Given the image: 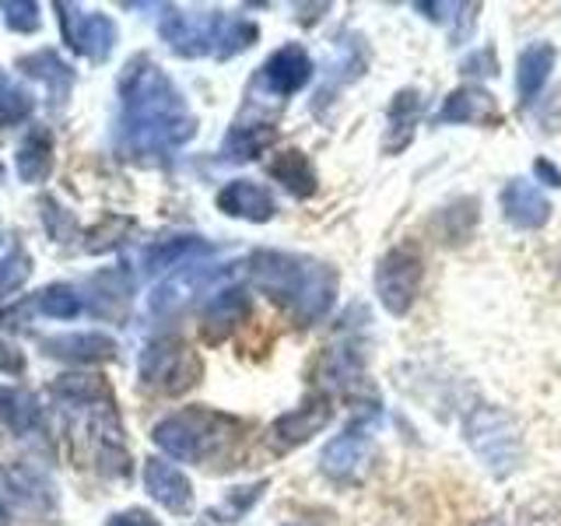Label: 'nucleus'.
Here are the masks:
<instances>
[{
  "label": "nucleus",
  "instance_id": "7c9ffc66",
  "mask_svg": "<svg viewBox=\"0 0 561 526\" xmlns=\"http://www.w3.org/2000/svg\"><path fill=\"white\" fill-rule=\"evenodd\" d=\"M28 271H32V260L22 250H14L4 263H0V291L18 288L28 277Z\"/></svg>",
  "mask_w": 561,
  "mask_h": 526
},
{
  "label": "nucleus",
  "instance_id": "423d86ee",
  "mask_svg": "<svg viewBox=\"0 0 561 526\" xmlns=\"http://www.w3.org/2000/svg\"><path fill=\"white\" fill-rule=\"evenodd\" d=\"M204 365L197 351L175 338H158L140 351V382L162 393H186L201 382Z\"/></svg>",
  "mask_w": 561,
  "mask_h": 526
},
{
  "label": "nucleus",
  "instance_id": "20e7f679",
  "mask_svg": "<svg viewBox=\"0 0 561 526\" xmlns=\"http://www.w3.org/2000/svg\"><path fill=\"white\" fill-rule=\"evenodd\" d=\"M463 438L473 449V456L495 473V478H508L523 464V432L516 418L495 408V403H478L463 418Z\"/></svg>",
  "mask_w": 561,
  "mask_h": 526
},
{
  "label": "nucleus",
  "instance_id": "a211bd4d",
  "mask_svg": "<svg viewBox=\"0 0 561 526\" xmlns=\"http://www.w3.org/2000/svg\"><path fill=\"white\" fill-rule=\"evenodd\" d=\"M554 60H558V53L551 43H530L519 53V60H516V95H519V102H534L543 92V84H548L551 70H554Z\"/></svg>",
  "mask_w": 561,
  "mask_h": 526
},
{
  "label": "nucleus",
  "instance_id": "a878e982",
  "mask_svg": "<svg viewBox=\"0 0 561 526\" xmlns=\"http://www.w3.org/2000/svg\"><path fill=\"white\" fill-rule=\"evenodd\" d=\"M473 225H478V201L463 197V201H456V204L438 210L435 232L443 242H467L470 232H473Z\"/></svg>",
  "mask_w": 561,
  "mask_h": 526
},
{
  "label": "nucleus",
  "instance_id": "72a5a7b5",
  "mask_svg": "<svg viewBox=\"0 0 561 526\" xmlns=\"http://www.w3.org/2000/svg\"><path fill=\"white\" fill-rule=\"evenodd\" d=\"M534 172H537V180H548V186H561V172L548 162V158H537Z\"/></svg>",
  "mask_w": 561,
  "mask_h": 526
},
{
  "label": "nucleus",
  "instance_id": "6e6552de",
  "mask_svg": "<svg viewBox=\"0 0 561 526\" xmlns=\"http://www.w3.org/2000/svg\"><path fill=\"white\" fill-rule=\"evenodd\" d=\"M225 18L218 11H169L162 22V39L180 53V57H204V53H215L218 57V43H221V28Z\"/></svg>",
  "mask_w": 561,
  "mask_h": 526
},
{
  "label": "nucleus",
  "instance_id": "f8f14e48",
  "mask_svg": "<svg viewBox=\"0 0 561 526\" xmlns=\"http://www.w3.org/2000/svg\"><path fill=\"white\" fill-rule=\"evenodd\" d=\"M60 11H64L60 14L64 39L75 46L78 53H84V57H92V60H102L105 53L113 49V43H116V25L105 14H95V11L81 14L78 8H70V4H64Z\"/></svg>",
  "mask_w": 561,
  "mask_h": 526
},
{
  "label": "nucleus",
  "instance_id": "e433bc0d",
  "mask_svg": "<svg viewBox=\"0 0 561 526\" xmlns=\"http://www.w3.org/2000/svg\"><path fill=\"white\" fill-rule=\"evenodd\" d=\"M0 175H4V169H0Z\"/></svg>",
  "mask_w": 561,
  "mask_h": 526
},
{
  "label": "nucleus",
  "instance_id": "9b49d317",
  "mask_svg": "<svg viewBox=\"0 0 561 526\" xmlns=\"http://www.w3.org/2000/svg\"><path fill=\"white\" fill-rule=\"evenodd\" d=\"M330 418H333L330 400L327 397H316V400H306L302 408L280 414L274 425H271L267 438H271L274 449L285 453V449H295V446L309 443L316 432H323L330 425Z\"/></svg>",
  "mask_w": 561,
  "mask_h": 526
},
{
  "label": "nucleus",
  "instance_id": "cd10ccee",
  "mask_svg": "<svg viewBox=\"0 0 561 526\" xmlns=\"http://www.w3.org/2000/svg\"><path fill=\"white\" fill-rule=\"evenodd\" d=\"M0 421L11 428H32L39 425V408H35V400L22 390H8V386H0Z\"/></svg>",
  "mask_w": 561,
  "mask_h": 526
},
{
  "label": "nucleus",
  "instance_id": "39448f33",
  "mask_svg": "<svg viewBox=\"0 0 561 526\" xmlns=\"http://www.w3.org/2000/svg\"><path fill=\"white\" fill-rule=\"evenodd\" d=\"M421 281H425V256L414 242L393 245L376 263V298L390 316H408L421 295Z\"/></svg>",
  "mask_w": 561,
  "mask_h": 526
},
{
  "label": "nucleus",
  "instance_id": "412c9836",
  "mask_svg": "<svg viewBox=\"0 0 561 526\" xmlns=\"http://www.w3.org/2000/svg\"><path fill=\"white\" fill-rule=\"evenodd\" d=\"M49 355H60L67 362H110L116 355V341L105 333H67V338L46 341Z\"/></svg>",
  "mask_w": 561,
  "mask_h": 526
},
{
  "label": "nucleus",
  "instance_id": "9d476101",
  "mask_svg": "<svg viewBox=\"0 0 561 526\" xmlns=\"http://www.w3.org/2000/svg\"><path fill=\"white\" fill-rule=\"evenodd\" d=\"M368 460H373V438H368L362 425H351L323 446L320 470L333 481H358Z\"/></svg>",
  "mask_w": 561,
  "mask_h": 526
},
{
  "label": "nucleus",
  "instance_id": "bb28decb",
  "mask_svg": "<svg viewBox=\"0 0 561 526\" xmlns=\"http://www.w3.org/2000/svg\"><path fill=\"white\" fill-rule=\"evenodd\" d=\"M53 137L49 130H35L25 145H22V158H18V169H22V180L28 183H39L49 175V165H53Z\"/></svg>",
  "mask_w": 561,
  "mask_h": 526
},
{
  "label": "nucleus",
  "instance_id": "4be33fe9",
  "mask_svg": "<svg viewBox=\"0 0 561 526\" xmlns=\"http://www.w3.org/2000/svg\"><path fill=\"white\" fill-rule=\"evenodd\" d=\"M201 253H210V245L204 239H197V236L162 239L145 253V271L158 274V271H169V267H190V260L201 256Z\"/></svg>",
  "mask_w": 561,
  "mask_h": 526
},
{
  "label": "nucleus",
  "instance_id": "1a4fd4ad",
  "mask_svg": "<svg viewBox=\"0 0 561 526\" xmlns=\"http://www.w3.org/2000/svg\"><path fill=\"white\" fill-rule=\"evenodd\" d=\"M309 78H312V57L306 53V46L288 43V46L274 49L267 64L260 67L256 84L263 88L267 99H288L298 92V88H306Z\"/></svg>",
  "mask_w": 561,
  "mask_h": 526
},
{
  "label": "nucleus",
  "instance_id": "f3484780",
  "mask_svg": "<svg viewBox=\"0 0 561 526\" xmlns=\"http://www.w3.org/2000/svg\"><path fill=\"white\" fill-rule=\"evenodd\" d=\"M362 379H365V362H362V347L355 341H341V344L327 347V355L320 358V382L323 386L351 393Z\"/></svg>",
  "mask_w": 561,
  "mask_h": 526
},
{
  "label": "nucleus",
  "instance_id": "2f4dec72",
  "mask_svg": "<svg viewBox=\"0 0 561 526\" xmlns=\"http://www.w3.org/2000/svg\"><path fill=\"white\" fill-rule=\"evenodd\" d=\"M463 75H499L495 53H491V49H478L473 57L463 60Z\"/></svg>",
  "mask_w": 561,
  "mask_h": 526
},
{
  "label": "nucleus",
  "instance_id": "0eeeda50",
  "mask_svg": "<svg viewBox=\"0 0 561 526\" xmlns=\"http://www.w3.org/2000/svg\"><path fill=\"white\" fill-rule=\"evenodd\" d=\"M232 267H204V263H197V267H186L180 274H172L169 281H162L151 298H148V309L154 316H162V320H169V316H180L183 309L197 306V302H210L218 291H225L221 285L225 281H232Z\"/></svg>",
  "mask_w": 561,
  "mask_h": 526
},
{
  "label": "nucleus",
  "instance_id": "4468645a",
  "mask_svg": "<svg viewBox=\"0 0 561 526\" xmlns=\"http://www.w3.org/2000/svg\"><path fill=\"white\" fill-rule=\"evenodd\" d=\"M218 207L228 218H242V221H256V225L271 221L277 215L274 193L263 183H253V180H232L228 186H221Z\"/></svg>",
  "mask_w": 561,
  "mask_h": 526
},
{
  "label": "nucleus",
  "instance_id": "7ed1b4c3",
  "mask_svg": "<svg viewBox=\"0 0 561 526\" xmlns=\"http://www.w3.org/2000/svg\"><path fill=\"white\" fill-rule=\"evenodd\" d=\"M236 432H239L236 418L207 411V408H186V411L169 414L165 421H158L154 443L180 464H204L232 446Z\"/></svg>",
  "mask_w": 561,
  "mask_h": 526
},
{
  "label": "nucleus",
  "instance_id": "5701e85b",
  "mask_svg": "<svg viewBox=\"0 0 561 526\" xmlns=\"http://www.w3.org/2000/svg\"><path fill=\"white\" fill-rule=\"evenodd\" d=\"M365 64H368V60H365V49H362L358 39H355V43H347V46H341V49H337V57L330 60L327 75H323L320 102H333V95H337L344 84H351L355 78H362Z\"/></svg>",
  "mask_w": 561,
  "mask_h": 526
},
{
  "label": "nucleus",
  "instance_id": "393cba45",
  "mask_svg": "<svg viewBox=\"0 0 561 526\" xmlns=\"http://www.w3.org/2000/svg\"><path fill=\"white\" fill-rule=\"evenodd\" d=\"M277 140V130L271 123H253V127H232L225 140V158H236V162H250V158L263 155Z\"/></svg>",
  "mask_w": 561,
  "mask_h": 526
},
{
  "label": "nucleus",
  "instance_id": "f704fd0d",
  "mask_svg": "<svg viewBox=\"0 0 561 526\" xmlns=\"http://www.w3.org/2000/svg\"><path fill=\"white\" fill-rule=\"evenodd\" d=\"M0 368H4V373H22V358H18V351L8 347L4 341H0Z\"/></svg>",
  "mask_w": 561,
  "mask_h": 526
},
{
  "label": "nucleus",
  "instance_id": "2eb2a0df",
  "mask_svg": "<svg viewBox=\"0 0 561 526\" xmlns=\"http://www.w3.org/2000/svg\"><path fill=\"white\" fill-rule=\"evenodd\" d=\"M145 484L151 491V499L158 505H165L169 513H190L193 484H190V478L180 467H172L169 460H158V456H151V460L145 464Z\"/></svg>",
  "mask_w": 561,
  "mask_h": 526
},
{
  "label": "nucleus",
  "instance_id": "473e14b6",
  "mask_svg": "<svg viewBox=\"0 0 561 526\" xmlns=\"http://www.w3.org/2000/svg\"><path fill=\"white\" fill-rule=\"evenodd\" d=\"M105 526H158V519L151 513H145V508H127V513L110 516Z\"/></svg>",
  "mask_w": 561,
  "mask_h": 526
},
{
  "label": "nucleus",
  "instance_id": "c756f323",
  "mask_svg": "<svg viewBox=\"0 0 561 526\" xmlns=\"http://www.w3.org/2000/svg\"><path fill=\"white\" fill-rule=\"evenodd\" d=\"M39 306H43L46 316H57V320H70V316H78L84 309V298L75 288L57 285V288H46L39 295Z\"/></svg>",
  "mask_w": 561,
  "mask_h": 526
},
{
  "label": "nucleus",
  "instance_id": "ddd939ff",
  "mask_svg": "<svg viewBox=\"0 0 561 526\" xmlns=\"http://www.w3.org/2000/svg\"><path fill=\"white\" fill-rule=\"evenodd\" d=\"M502 218L523 228V232H534V228H543L551 218V201L543 197L540 186H534L530 180H508L502 190Z\"/></svg>",
  "mask_w": 561,
  "mask_h": 526
},
{
  "label": "nucleus",
  "instance_id": "f03ea898",
  "mask_svg": "<svg viewBox=\"0 0 561 526\" xmlns=\"http://www.w3.org/2000/svg\"><path fill=\"white\" fill-rule=\"evenodd\" d=\"M250 277L253 285L285 309L298 327L320 323L337 302V271L323 260L280 253V250H260L250 256Z\"/></svg>",
  "mask_w": 561,
  "mask_h": 526
},
{
  "label": "nucleus",
  "instance_id": "aec40b11",
  "mask_svg": "<svg viewBox=\"0 0 561 526\" xmlns=\"http://www.w3.org/2000/svg\"><path fill=\"white\" fill-rule=\"evenodd\" d=\"M271 175L298 201H306V197H312V193H316V169L309 162V155L298 151V148L280 151L271 162Z\"/></svg>",
  "mask_w": 561,
  "mask_h": 526
},
{
  "label": "nucleus",
  "instance_id": "dca6fc26",
  "mask_svg": "<svg viewBox=\"0 0 561 526\" xmlns=\"http://www.w3.org/2000/svg\"><path fill=\"white\" fill-rule=\"evenodd\" d=\"M250 312H253L250 295H245L242 288H225V291H218V295L204 306V323H201L204 338H207V341H221V338H228V333H232L239 323L250 320Z\"/></svg>",
  "mask_w": 561,
  "mask_h": 526
},
{
  "label": "nucleus",
  "instance_id": "c85d7f7f",
  "mask_svg": "<svg viewBox=\"0 0 561 526\" xmlns=\"http://www.w3.org/2000/svg\"><path fill=\"white\" fill-rule=\"evenodd\" d=\"M263 488H267V481H256V484H245V488H232V491H228V495L221 499V505L215 508V516H218L221 523H239V519L260 502Z\"/></svg>",
  "mask_w": 561,
  "mask_h": 526
},
{
  "label": "nucleus",
  "instance_id": "f257e3e1",
  "mask_svg": "<svg viewBox=\"0 0 561 526\" xmlns=\"http://www.w3.org/2000/svg\"><path fill=\"white\" fill-rule=\"evenodd\" d=\"M123 95V134L137 155H162L193 137V116L162 67L151 60H134L119 84Z\"/></svg>",
  "mask_w": 561,
  "mask_h": 526
},
{
  "label": "nucleus",
  "instance_id": "6ab92c4d",
  "mask_svg": "<svg viewBox=\"0 0 561 526\" xmlns=\"http://www.w3.org/2000/svg\"><path fill=\"white\" fill-rule=\"evenodd\" d=\"M438 123H495L499 119V105L484 88H456L446 95L443 110L435 116Z\"/></svg>",
  "mask_w": 561,
  "mask_h": 526
},
{
  "label": "nucleus",
  "instance_id": "c9c22d12",
  "mask_svg": "<svg viewBox=\"0 0 561 526\" xmlns=\"http://www.w3.org/2000/svg\"><path fill=\"white\" fill-rule=\"evenodd\" d=\"M478 526H505V519H502V516H488V519H481Z\"/></svg>",
  "mask_w": 561,
  "mask_h": 526
},
{
  "label": "nucleus",
  "instance_id": "b1692460",
  "mask_svg": "<svg viewBox=\"0 0 561 526\" xmlns=\"http://www.w3.org/2000/svg\"><path fill=\"white\" fill-rule=\"evenodd\" d=\"M417 116H421V95L414 92V88H403V92L393 95V105H390V130H386V151L408 145Z\"/></svg>",
  "mask_w": 561,
  "mask_h": 526
}]
</instances>
